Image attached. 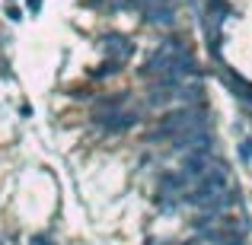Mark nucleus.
I'll use <instances>...</instances> for the list:
<instances>
[{
  "label": "nucleus",
  "mask_w": 252,
  "mask_h": 245,
  "mask_svg": "<svg viewBox=\"0 0 252 245\" xmlns=\"http://www.w3.org/2000/svg\"><path fill=\"white\" fill-rule=\"evenodd\" d=\"M96 121H99V128L109 131V134H125V131H131L141 121V115H137V111H109V115H99Z\"/></svg>",
  "instance_id": "f257e3e1"
},
{
  "label": "nucleus",
  "mask_w": 252,
  "mask_h": 245,
  "mask_svg": "<svg viewBox=\"0 0 252 245\" xmlns=\"http://www.w3.org/2000/svg\"><path fill=\"white\" fill-rule=\"evenodd\" d=\"M102 51L109 54V61H128V57L134 54V42H131L128 35H118V32H112V35L102 38Z\"/></svg>",
  "instance_id": "f03ea898"
},
{
  "label": "nucleus",
  "mask_w": 252,
  "mask_h": 245,
  "mask_svg": "<svg viewBox=\"0 0 252 245\" xmlns=\"http://www.w3.org/2000/svg\"><path fill=\"white\" fill-rule=\"evenodd\" d=\"M182 172L191 178V182H201V178L211 172V156L208 153H198V150H189L185 160H182Z\"/></svg>",
  "instance_id": "7ed1b4c3"
},
{
  "label": "nucleus",
  "mask_w": 252,
  "mask_h": 245,
  "mask_svg": "<svg viewBox=\"0 0 252 245\" xmlns=\"http://www.w3.org/2000/svg\"><path fill=\"white\" fill-rule=\"evenodd\" d=\"M191 178L185 172H160L157 175V194H185Z\"/></svg>",
  "instance_id": "20e7f679"
},
{
  "label": "nucleus",
  "mask_w": 252,
  "mask_h": 245,
  "mask_svg": "<svg viewBox=\"0 0 252 245\" xmlns=\"http://www.w3.org/2000/svg\"><path fill=\"white\" fill-rule=\"evenodd\" d=\"M141 19L150 26H163V29H169V26H176V6H154V3H144L141 6Z\"/></svg>",
  "instance_id": "39448f33"
},
{
  "label": "nucleus",
  "mask_w": 252,
  "mask_h": 245,
  "mask_svg": "<svg viewBox=\"0 0 252 245\" xmlns=\"http://www.w3.org/2000/svg\"><path fill=\"white\" fill-rule=\"evenodd\" d=\"M131 99V92L128 89H122V92H115V96H99L96 99V109H105V111H122V105Z\"/></svg>",
  "instance_id": "423d86ee"
},
{
  "label": "nucleus",
  "mask_w": 252,
  "mask_h": 245,
  "mask_svg": "<svg viewBox=\"0 0 252 245\" xmlns=\"http://www.w3.org/2000/svg\"><path fill=\"white\" fill-rule=\"evenodd\" d=\"M154 204L169 214V210H176L179 204H182V197H176V194H154Z\"/></svg>",
  "instance_id": "0eeeda50"
},
{
  "label": "nucleus",
  "mask_w": 252,
  "mask_h": 245,
  "mask_svg": "<svg viewBox=\"0 0 252 245\" xmlns=\"http://www.w3.org/2000/svg\"><path fill=\"white\" fill-rule=\"evenodd\" d=\"M118 70H122V61H105L99 70H93V77L102 80V77H112V74H118Z\"/></svg>",
  "instance_id": "6e6552de"
},
{
  "label": "nucleus",
  "mask_w": 252,
  "mask_h": 245,
  "mask_svg": "<svg viewBox=\"0 0 252 245\" xmlns=\"http://www.w3.org/2000/svg\"><path fill=\"white\" fill-rule=\"evenodd\" d=\"M240 156H243L246 163H252V140H249V137H246V140L240 143Z\"/></svg>",
  "instance_id": "1a4fd4ad"
},
{
  "label": "nucleus",
  "mask_w": 252,
  "mask_h": 245,
  "mask_svg": "<svg viewBox=\"0 0 252 245\" xmlns=\"http://www.w3.org/2000/svg\"><path fill=\"white\" fill-rule=\"evenodd\" d=\"M144 3H154V6H172L176 0H137V6H144Z\"/></svg>",
  "instance_id": "9d476101"
},
{
  "label": "nucleus",
  "mask_w": 252,
  "mask_h": 245,
  "mask_svg": "<svg viewBox=\"0 0 252 245\" xmlns=\"http://www.w3.org/2000/svg\"><path fill=\"white\" fill-rule=\"evenodd\" d=\"M32 245H51V239H48V236H35V239H32Z\"/></svg>",
  "instance_id": "9b49d317"
},
{
  "label": "nucleus",
  "mask_w": 252,
  "mask_h": 245,
  "mask_svg": "<svg viewBox=\"0 0 252 245\" xmlns=\"http://www.w3.org/2000/svg\"><path fill=\"white\" fill-rule=\"evenodd\" d=\"M38 3H42V0H29V6H32V10H38Z\"/></svg>",
  "instance_id": "f8f14e48"
}]
</instances>
